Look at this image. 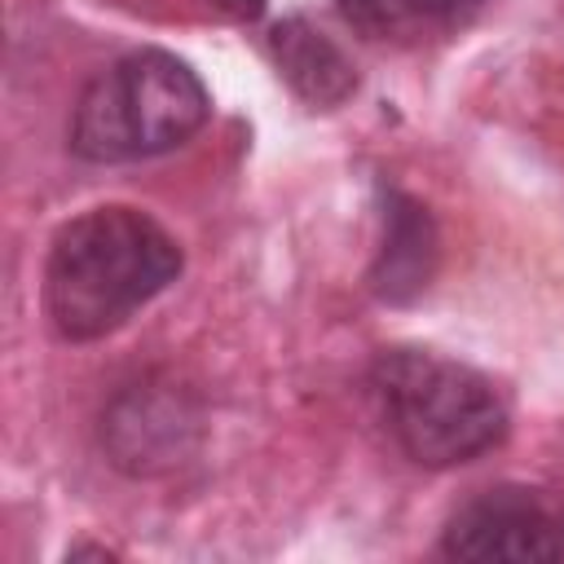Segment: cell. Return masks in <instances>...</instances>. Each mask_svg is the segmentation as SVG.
<instances>
[{"mask_svg": "<svg viewBox=\"0 0 564 564\" xmlns=\"http://www.w3.org/2000/svg\"><path fill=\"white\" fill-rule=\"evenodd\" d=\"M115 463L128 471H159L185 454V436L194 432V414H185L176 392L137 388L123 392L106 419Z\"/></svg>", "mask_w": 564, "mask_h": 564, "instance_id": "obj_5", "label": "cell"}, {"mask_svg": "<svg viewBox=\"0 0 564 564\" xmlns=\"http://www.w3.org/2000/svg\"><path fill=\"white\" fill-rule=\"evenodd\" d=\"M212 115V93L189 62L141 48L97 70L70 115V150L84 163H137L185 145Z\"/></svg>", "mask_w": 564, "mask_h": 564, "instance_id": "obj_3", "label": "cell"}, {"mask_svg": "<svg viewBox=\"0 0 564 564\" xmlns=\"http://www.w3.org/2000/svg\"><path fill=\"white\" fill-rule=\"evenodd\" d=\"M436 269V229L432 216L405 198V194H388V212H383V247L379 260L370 269V286L383 300H410L427 286Z\"/></svg>", "mask_w": 564, "mask_h": 564, "instance_id": "obj_7", "label": "cell"}, {"mask_svg": "<svg viewBox=\"0 0 564 564\" xmlns=\"http://www.w3.org/2000/svg\"><path fill=\"white\" fill-rule=\"evenodd\" d=\"M181 273V242L145 212L106 203L66 220L44 260V313L70 344L119 330Z\"/></svg>", "mask_w": 564, "mask_h": 564, "instance_id": "obj_1", "label": "cell"}, {"mask_svg": "<svg viewBox=\"0 0 564 564\" xmlns=\"http://www.w3.org/2000/svg\"><path fill=\"white\" fill-rule=\"evenodd\" d=\"M485 0H339L344 22L375 44L419 48L458 35Z\"/></svg>", "mask_w": 564, "mask_h": 564, "instance_id": "obj_6", "label": "cell"}, {"mask_svg": "<svg viewBox=\"0 0 564 564\" xmlns=\"http://www.w3.org/2000/svg\"><path fill=\"white\" fill-rule=\"evenodd\" d=\"M441 551L471 564H546L564 555V498L542 485H489L454 507Z\"/></svg>", "mask_w": 564, "mask_h": 564, "instance_id": "obj_4", "label": "cell"}, {"mask_svg": "<svg viewBox=\"0 0 564 564\" xmlns=\"http://www.w3.org/2000/svg\"><path fill=\"white\" fill-rule=\"evenodd\" d=\"M366 383L383 432L419 467L471 463L502 445L511 427L494 379L427 348L379 352Z\"/></svg>", "mask_w": 564, "mask_h": 564, "instance_id": "obj_2", "label": "cell"}, {"mask_svg": "<svg viewBox=\"0 0 564 564\" xmlns=\"http://www.w3.org/2000/svg\"><path fill=\"white\" fill-rule=\"evenodd\" d=\"M269 48H273L278 70L291 79V88L300 97H308L313 106H339L357 88V75L348 66V57L322 31H313L304 18L278 22L273 35H269Z\"/></svg>", "mask_w": 564, "mask_h": 564, "instance_id": "obj_8", "label": "cell"}, {"mask_svg": "<svg viewBox=\"0 0 564 564\" xmlns=\"http://www.w3.org/2000/svg\"><path fill=\"white\" fill-rule=\"evenodd\" d=\"M225 13H234V18H242V22H251V18H260L264 13V0H216Z\"/></svg>", "mask_w": 564, "mask_h": 564, "instance_id": "obj_9", "label": "cell"}]
</instances>
